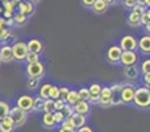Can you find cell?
<instances>
[{
	"label": "cell",
	"mask_w": 150,
	"mask_h": 132,
	"mask_svg": "<svg viewBox=\"0 0 150 132\" xmlns=\"http://www.w3.org/2000/svg\"><path fill=\"white\" fill-rule=\"evenodd\" d=\"M144 5L146 8H150V0H144Z\"/></svg>",
	"instance_id": "cell-50"
},
{
	"label": "cell",
	"mask_w": 150,
	"mask_h": 132,
	"mask_svg": "<svg viewBox=\"0 0 150 132\" xmlns=\"http://www.w3.org/2000/svg\"><path fill=\"white\" fill-rule=\"evenodd\" d=\"M133 104L140 110H149L150 108V90H149V87H146V86H138V87H136Z\"/></svg>",
	"instance_id": "cell-1"
},
{
	"label": "cell",
	"mask_w": 150,
	"mask_h": 132,
	"mask_svg": "<svg viewBox=\"0 0 150 132\" xmlns=\"http://www.w3.org/2000/svg\"><path fill=\"white\" fill-rule=\"evenodd\" d=\"M121 3L127 9H130V11L134 8V5H137V0H121Z\"/></svg>",
	"instance_id": "cell-37"
},
{
	"label": "cell",
	"mask_w": 150,
	"mask_h": 132,
	"mask_svg": "<svg viewBox=\"0 0 150 132\" xmlns=\"http://www.w3.org/2000/svg\"><path fill=\"white\" fill-rule=\"evenodd\" d=\"M142 83H144V86L149 87V86H150V74L142 75Z\"/></svg>",
	"instance_id": "cell-44"
},
{
	"label": "cell",
	"mask_w": 150,
	"mask_h": 132,
	"mask_svg": "<svg viewBox=\"0 0 150 132\" xmlns=\"http://www.w3.org/2000/svg\"><path fill=\"white\" fill-rule=\"evenodd\" d=\"M41 124L44 126L47 130H53V128L57 127V123L54 119V112H44L41 119Z\"/></svg>",
	"instance_id": "cell-16"
},
{
	"label": "cell",
	"mask_w": 150,
	"mask_h": 132,
	"mask_svg": "<svg viewBox=\"0 0 150 132\" xmlns=\"http://www.w3.org/2000/svg\"><path fill=\"white\" fill-rule=\"evenodd\" d=\"M3 1H5V0H0V3H3Z\"/></svg>",
	"instance_id": "cell-55"
},
{
	"label": "cell",
	"mask_w": 150,
	"mask_h": 132,
	"mask_svg": "<svg viewBox=\"0 0 150 132\" xmlns=\"http://www.w3.org/2000/svg\"><path fill=\"white\" fill-rule=\"evenodd\" d=\"M78 94H79L80 101H87L88 102V99H90V90H88V87L78 88Z\"/></svg>",
	"instance_id": "cell-30"
},
{
	"label": "cell",
	"mask_w": 150,
	"mask_h": 132,
	"mask_svg": "<svg viewBox=\"0 0 150 132\" xmlns=\"http://www.w3.org/2000/svg\"><path fill=\"white\" fill-rule=\"evenodd\" d=\"M0 65H1V60H0Z\"/></svg>",
	"instance_id": "cell-57"
},
{
	"label": "cell",
	"mask_w": 150,
	"mask_h": 132,
	"mask_svg": "<svg viewBox=\"0 0 150 132\" xmlns=\"http://www.w3.org/2000/svg\"><path fill=\"white\" fill-rule=\"evenodd\" d=\"M58 132H75V128H71V127H62V126H59V128H58Z\"/></svg>",
	"instance_id": "cell-45"
},
{
	"label": "cell",
	"mask_w": 150,
	"mask_h": 132,
	"mask_svg": "<svg viewBox=\"0 0 150 132\" xmlns=\"http://www.w3.org/2000/svg\"><path fill=\"white\" fill-rule=\"evenodd\" d=\"M138 50L145 56H150V34H142L138 39Z\"/></svg>",
	"instance_id": "cell-13"
},
{
	"label": "cell",
	"mask_w": 150,
	"mask_h": 132,
	"mask_svg": "<svg viewBox=\"0 0 150 132\" xmlns=\"http://www.w3.org/2000/svg\"><path fill=\"white\" fill-rule=\"evenodd\" d=\"M16 124L11 115H7L0 120V132H15Z\"/></svg>",
	"instance_id": "cell-14"
},
{
	"label": "cell",
	"mask_w": 150,
	"mask_h": 132,
	"mask_svg": "<svg viewBox=\"0 0 150 132\" xmlns=\"http://www.w3.org/2000/svg\"><path fill=\"white\" fill-rule=\"evenodd\" d=\"M121 53L122 49L120 48V45H111V46L107 49V61L112 65H116L120 64V58H121Z\"/></svg>",
	"instance_id": "cell-10"
},
{
	"label": "cell",
	"mask_w": 150,
	"mask_h": 132,
	"mask_svg": "<svg viewBox=\"0 0 150 132\" xmlns=\"http://www.w3.org/2000/svg\"><path fill=\"white\" fill-rule=\"evenodd\" d=\"M25 74L28 78H38V79H41L45 75V65L41 61H37V62L33 64H26Z\"/></svg>",
	"instance_id": "cell-2"
},
{
	"label": "cell",
	"mask_w": 150,
	"mask_h": 132,
	"mask_svg": "<svg viewBox=\"0 0 150 132\" xmlns=\"http://www.w3.org/2000/svg\"><path fill=\"white\" fill-rule=\"evenodd\" d=\"M40 86V79L38 78H29L28 83H26V87L28 90H37Z\"/></svg>",
	"instance_id": "cell-31"
},
{
	"label": "cell",
	"mask_w": 150,
	"mask_h": 132,
	"mask_svg": "<svg viewBox=\"0 0 150 132\" xmlns=\"http://www.w3.org/2000/svg\"><path fill=\"white\" fill-rule=\"evenodd\" d=\"M140 69L137 66H128V67H124V75L127 79H130V81H134L140 77Z\"/></svg>",
	"instance_id": "cell-20"
},
{
	"label": "cell",
	"mask_w": 150,
	"mask_h": 132,
	"mask_svg": "<svg viewBox=\"0 0 150 132\" xmlns=\"http://www.w3.org/2000/svg\"><path fill=\"white\" fill-rule=\"evenodd\" d=\"M79 101H80V98H79V94H78V90H73V88H71L69 95L66 96V103L71 104V106H75V103H78Z\"/></svg>",
	"instance_id": "cell-23"
},
{
	"label": "cell",
	"mask_w": 150,
	"mask_h": 132,
	"mask_svg": "<svg viewBox=\"0 0 150 132\" xmlns=\"http://www.w3.org/2000/svg\"><path fill=\"white\" fill-rule=\"evenodd\" d=\"M52 85L50 83H44L42 86H40V90H38V95L44 99H49V91Z\"/></svg>",
	"instance_id": "cell-26"
},
{
	"label": "cell",
	"mask_w": 150,
	"mask_h": 132,
	"mask_svg": "<svg viewBox=\"0 0 150 132\" xmlns=\"http://www.w3.org/2000/svg\"><path fill=\"white\" fill-rule=\"evenodd\" d=\"M104 1H107L109 5H112V4H115V3H116V0H104Z\"/></svg>",
	"instance_id": "cell-51"
},
{
	"label": "cell",
	"mask_w": 150,
	"mask_h": 132,
	"mask_svg": "<svg viewBox=\"0 0 150 132\" xmlns=\"http://www.w3.org/2000/svg\"><path fill=\"white\" fill-rule=\"evenodd\" d=\"M71 119H73V123H74V128H75V130L87 124V116H86V115L76 114V112H74V114L71 115Z\"/></svg>",
	"instance_id": "cell-21"
},
{
	"label": "cell",
	"mask_w": 150,
	"mask_h": 132,
	"mask_svg": "<svg viewBox=\"0 0 150 132\" xmlns=\"http://www.w3.org/2000/svg\"><path fill=\"white\" fill-rule=\"evenodd\" d=\"M134 93H136V86L133 83H128V82L122 83L121 91H120V99H121V102L125 104L133 103Z\"/></svg>",
	"instance_id": "cell-4"
},
{
	"label": "cell",
	"mask_w": 150,
	"mask_h": 132,
	"mask_svg": "<svg viewBox=\"0 0 150 132\" xmlns=\"http://www.w3.org/2000/svg\"><path fill=\"white\" fill-rule=\"evenodd\" d=\"M25 61H26V64L37 62V61H40V54L33 53V52H28V54H26V57H25Z\"/></svg>",
	"instance_id": "cell-33"
},
{
	"label": "cell",
	"mask_w": 150,
	"mask_h": 132,
	"mask_svg": "<svg viewBox=\"0 0 150 132\" xmlns=\"http://www.w3.org/2000/svg\"><path fill=\"white\" fill-rule=\"evenodd\" d=\"M4 28H7V20L4 17H0V31Z\"/></svg>",
	"instance_id": "cell-47"
},
{
	"label": "cell",
	"mask_w": 150,
	"mask_h": 132,
	"mask_svg": "<svg viewBox=\"0 0 150 132\" xmlns=\"http://www.w3.org/2000/svg\"><path fill=\"white\" fill-rule=\"evenodd\" d=\"M119 45L122 50H137L138 40L136 39L134 36H132V34H124V36L120 39Z\"/></svg>",
	"instance_id": "cell-9"
},
{
	"label": "cell",
	"mask_w": 150,
	"mask_h": 132,
	"mask_svg": "<svg viewBox=\"0 0 150 132\" xmlns=\"http://www.w3.org/2000/svg\"><path fill=\"white\" fill-rule=\"evenodd\" d=\"M54 119L57 124H62L65 122V115L62 111H54Z\"/></svg>",
	"instance_id": "cell-36"
},
{
	"label": "cell",
	"mask_w": 150,
	"mask_h": 132,
	"mask_svg": "<svg viewBox=\"0 0 150 132\" xmlns=\"http://www.w3.org/2000/svg\"><path fill=\"white\" fill-rule=\"evenodd\" d=\"M127 23H128V25H130V26H138V25H141V15H138V13L130 11L129 15H128Z\"/></svg>",
	"instance_id": "cell-22"
},
{
	"label": "cell",
	"mask_w": 150,
	"mask_h": 132,
	"mask_svg": "<svg viewBox=\"0 0 150 132\" xmlns=\"http://www.w3.org/2000/svg\"><path fill=\"white\" fill-rule=\"evenodd\" d=\"M132 11H133V12H136V13H138V15H142V13L146 11V7H145V5L137 4V5H134V8H133Z\"/></svg>",
	"instance_id": "cell-41"
},
{
	"label": "cell",
	"mask_w": 150,
	"mask_h": 132,
	"mask_svg": "<svg viewBox=\"0 0 150 132\" xmlns=\"http://www.w3.org/2000/svg\"><path fill=\"white\" fill-rule=\"evenodd\" d=\"M9 115L13 118V120H15L16 127H21V126H24L26 123V120H28V112L23 111V110L18 108L17 106L11 107Z\"/></svg>",
	"instance_id": "cell-8"
},
{
	"label": "cell",
	"mask_w": 150,
	"mask_h": 132,
	"mask_svg": "<svg viewBox=\"0 0 150 132\" xmlns=\"http://www.w3.org/2000/svg\"><path fill=\"white\" fill-rule=\"evenodd\" d=\"M75 132H93V130L90 127V126H83V127H80V128H76L75 130Z\"/></svg>",
	"instance_id": "cell-43"
},
{
	"label": "cell",
	"mask_w": 150,
	"mask_h": 132,
	"mask_svg": "<svg viewBox=\"0 0 150 132\" xmlns=\"http://www.w3.org/2000/svg\"><path fill=\"white\" fill-rule=\"evenodd\" d=\"M0 60L4 64H8L15 60V58H13V53H12V45L4 44L0 48Z\"/></svg>",
	"instance_id": "cell-15"
},
{
	"label": "cell",
	"mask_w": 150,
	"mask_h": 132,
	"mask_svg": "<svg viewBox=\"0 0 150 132\" xmlns=\"http://www.w3.org/2000/svg\"><path fill=\"white\" fill-rule=\"evenodd\" d=\"M13 15H15V13L11 12V11H4V12H3V17H4L5 20H8V19H12Z\"/></svg>",
	"instance_id": "cell-46"
},
{
	"label": "cell",
	"mask_w": 150,
	"mask_h": 132,
	"mask_svg": "<svg viewBox=\"0 0 150 132\" xmlns=\"http://www.w3.org/2000/svg\"><path fill=\"white\" fill-rule=\"evenodd\" d=\"M109 87H111V90L113 94H120L121 87H122V83H113V85H111Z\"/></svg>",
	"instance_id": "cell-40"
},
{
	"label": "cell",
	"mask_w": 150,
	"mask_h": 132,
	"mask_svg": "<svg viewBox=\"0 0 150 132\" xmlns=\"http://www.w3.org/2000/svg\"><path fill=\"white\" fill-rule=\"evenodd\" d=\"M144 28H145V32H146V34H150V21L146 25H144Z\"/></svg>",
	"instance_id": "cell-48"
},
{
	"label": "cell",
	"mask_w": 150,
	"mask_h": 132,
	"mask_svg": "<svg viewBox=\"0 0 150 132\" xmlns=\"http://www.w3.org/2000/svg\"><path fill=\"white\" fill-rule=\"evenodd\" d=\"M45 101L46 99H44V98H41V96H36L34 98V103H33V110L32 111H34V112H41V111H44V104H45Z\"/></svg>",
	"instance_id": "cell-24"
},
{
	"label": "cell",
	"mask_w": 150,
	"mask_h": 132,
	"mask_svg": "<svg viewBox=\"0 0 150 132\" xmlns=\"http://www.w3.org/2000/svg\"><path fill=\"white\" fill-rule=\"evenodd\" d=\"M149 90H150V86H149Z\"/></svg>",
	"instance_id": "cell-58"
},
{
	"label": "cell",
	"mask_w": 150,
	"mask_h": 132,
	"mask_svg": "<svg viewBox=\"0 0 150 132\" xmlns=\"http://www.w3.org/2000/svg\"><path fill=\"white\" fill-rule=\"evenodd\" d=\"M120 64L124 67L128 66H136L138 64V54L136 50H122Z\"/></svg>",
	"instance_id": "cell-6"
},
{
	"label": "cell",
	"mask_w": 150,
	"mask_h": 132,
	"mask_svg": "<svg viewBox=\"0 0 150 132\" xmlns=\"http://www.w3.org/2000/svg\"><path fill=\"white\" fill-rule=\"evenodd\" d=\"M49 98H50V99H53V101H57V99H59V98H61L59 86L52 85V87H50V91H49Z\"/></svg>",
	"instance_id": "cell-29"
},
{
	"label": "cell",
	"mask_w": 150,
	"mask_h": 132,
	"mask_svg": "<svg viewBox=\"0 0 150 132\" xmlns=\"http://www.w3.org/2000/svg\"><path fill=\"white\" fill-rule=\"evenodd\" d=\"M101 87H103V86H101L100 83H92V85L88 87V90H90V99H88V103L90 104H98Z\"/></svg>",
	"instance_id": "cell-12"
},
{
	"label": "cell",
	"mask_w": 150,
	"mask_h": 132,
	"mask_svg": "<svg viewBox=\"0 0 150 132\" xmlns=\"http://www.w3.org/2000/svg\"><path fill=\"white\" fill-rule=\"evenodd\" d=\"M0 13H1V7H0Z\"/></svg>",
	"instance_id": "cell-56"
},
{
	"label": "cell",
	"mask_w": 150,
	"mask_h": 132,
	"mask_svg": "<svg viewBox=\"0 0 150 132\" xmlns=\"http://www.w3.org/2000/svg\"><path fill=\"white\" fill-rule=\"evenodd\" d=\"M71 88L67 87V86H61L59 87V93H61V99H63V101H66V96L69 95V93H70Z\"/></svg>",
	"instance_id": "cell-39"
},
{
	"label": "cell",
	"mask_w": 150,
	"mask_h": 132,
	"mask_svg": "<svg viewBox=\"0 0 150 132\" xmlns=\"http://www.w3.org/2000/svg\"><path fill=\"white\" fill-rule=\"evenodd\" d=\"M28 44L25 41H16L15 44H12V53L13 58L16 61H25V57L28 54Z\"/></svg>",
	"instance_id": "cell-5"
},
{
	"label": "cell",
	"mask_w": 150,
	"mask_h": 132,
	"mask_svg": "<svg viewBox=\"0 0 150 132\" xmlns=\"http://www.w3.org/2000/svg\"><path fill=\"white\" fill-rule=\"evenodd\" d=\"M28 49L29 52H33V53H37V54H41V53H44V44H42V41L40 39H30L28 42Z\"/></svg>",
	"instance_id": "cell-17"
},
{
	"label": "cell",
	"mask_w": 150,
	"mask_h": 132,
	"mask_svg": "<svg viewBox=\"0 0 150 132\" xmlns=\"http://www.w3.org/2000/svg\"><path fill=\"white\" fill-rule=\"evenodd\" d=\"M80 1H82V5L84 8H90V9H92V7H93V4H95L96 0H80Z\"/></svg>",
	"instance_id": "cell-42"
},
{
	"label": "cell",
	"mask_w": 150,
	"mask_h": 132,
	"mask_svg": "<svg viewBox=\"0 0 150 132\" xmlns=\"http://www.w3.org/2000/svg\"><path fill=\"white\" fill-rule=\"evenodd\" d=\"M140 73L142 75H145V74H150V58H145L144 61H141V64H140Z\"/></svg>",
	"instance_id": "cell-27"
},
{
	"label": "cell",
	"mask_w": 150,
	"mask_h": 132,
	"mask_svg": "<svg viewBox=\"0 0 150 132\" xmlns=\"http://www.w3.org/2000/svg\"><path fill=\"white\" fill-rule=\"evenodd\" d=\"M54 106H55V111H62L66 106V101H63L61 98L57 99V101H54Z\"/></svg>",
	"instance_id": "cell-38"
},
{
	"label": "cell",
	"mask_w": 150,
	"mask_h": 132,
	"mask_svg": "<svg viewBox=\"0 0 150 132\" xmlns=\"http://www.w3.org/2000/svg\"><path fill=\"white\" fill-rule=\"evenodd\" d=\"M9 111H11L9 103L5 101H0V120L3 118H5L7 115H9Z\"/></svg>",
	"instance_id": "cell-25"
},
{
	"label": "cell",
	"mask_w": 150,
	"mask_h": 132,
	"mask_svg": "<svg viewBox=\"0 0 150 132\" xmlns=\"http://www.w3.org/2000/svg\"><path fill=\"white\" fill-rule=\"evenodd\" d=\"M33 103H34V98L29 94H23L16 99V106L18 108H21L25 112H30L33 110Z\"/></svg>",
	"instance_id": "cell-7"
},
{
	"label": "cell",
	"mask_w": 150,
	"mask_h": 132,
	"mask_svg": "<svg viewBox=\"0 0 150 132\" xmlns=\"http://www.w3.org/2000/svg\"><path fill=\"white\" fill-rule=\"evenodd\" d=\"M98 104L101 108H108V107L113 106V93H112L109 86H103L101 87Z\"/></svg>",
	"instance_id": "cell-3"
},
{
	"label": "cell",
	"mask_w": 150,
	"mask_h": 132,
	"mask_svg": "<svg viewBox=\"0 0 150 132\" xmlns=\"http://www.w3.org/2000/svg\"><path fill=\"white\" fill-rule=\"evenodd\" d=\"M146 13H148V16H149V19H150V8H146Z\"/></svg>",
	"instance_id": "cell-54"
},
{
	"label": "cell",
	"mask_w": 150,
	"mask_h": 132,
	"mask_svg": "<svg viewBox=\"0 0 150 132\" xmlns=\"http://www.w3.org/2000/svg\"><path fill=\"white\" fill-rule=\"evenodd\" d=\"M55 111V106H54V101L53 99H46L44 104V112H54Z\"/></svg>",
	"instance_id": "cell-32"
},
{
	"label": "cell",
	"mask_w": 150,
	"mask_h": 132,
	"mask_svg": "<svg viewBox=\"0 0 150 132\" xmlns=\"http://www.w3.org/2000/svg\"><path fill=\"white\" fill-rule=\"evenodd\" d=\"M108 8H109V4L107 1H104V0H96L92 7V12L96 13V15H103V13H105L108 11Z\"/></svg>",
	"instance_id": "cell-19"
},
{
	"label": "cell",
	"mask_w": 150,
	"mask_h": 132,
	"mask_svg": "<svg viewBox=\"0 0 150 132\" xmlns=\"http://www.w3.org/2000/svg\"><path fill=\"white\" fill-rule=\"evenodd\" d=\"M13 21H15L16 25H23V24H25L26 21H28V16L23 15V13H20V12H16L15 15H13Z\"/></svg>",
	"instance_id": "cell-28"
},
{
	"label": "cell",
	"mask_w": 150,
	"mask_h": 132,
	"mask_svg": "<svg viewBox=\"0 0 150 132\" xmlns=\"http://www.w3.org/2000/svg\"><path fill=\"white\" fill-rule=\"evenodd\" d=\"M12 25H15V21H13V17H12V19H8V20H7V26H12Z\"/></svg>",
	"instance_id": "cell-49"
},
{
	"label": "cell",
	"mask_w": 150,
	"mask_h": 132,
	"mask_svg": "<svg viewBox=\"0 0 150 132\" xmlns=\"http://www.w3.org/2000/svg\"><path fill=\"white\" fill-rule=\"evenodd\" d=\"M62 112H63V115H65V119L66 118H70L71 115L74 114V106H71V104H69V103H66V106H65V108L62 110Z\"/></svg>",
	"instance_id": "cell-35"
},
{
	"label": "cell",
	"mask_w": 150,
	"mask_h": 132,
	"mask_svg": "<svg viewBox=\"0 0 150 132\" xmlns=\"http://www.w3.org/2000/svg\"><path fill=\"white\" fill-rule=\"evenodd\" d=\"M74 111L76 112V114H82V115H86V116H87V115L91 112V104L88 103L87 101H79L78 103H75Z\"/></svg>",
	"instance_id": "cell-18"
},
{
	"label": "cell",
	"mask_w": 150,
	"mask_h": 132,
	"mask_svg": "<svg viewBox=\"0 0 150 132\" xmlns=\"http://www.w3.org/2000/svg\"><path fill=\"white\" fill-rule=\"evenodd\" d=\"M28 1L33 3V4H37V3H38V1H40V0H28Z\"/></svg>",
	"instance_id": "cell-52"
},
{
	"label": "cell",
	"mask_w": 150,
	"mask_h": 132,
	"mask_svg": "<svg viewBox=\"0 0 150 132\" xmlns=\"http://www.w3.org/2000/svg\"><path fill=\"white\" fill-rule=\"evenodd\" d=\"M17 12L23 13V15H25L29 17L30 15H33V13L36 12V4L28 1V0H24V1H21L17 4Z\"/></svg>",
	"instance_id": "cell-11"
},
{
	"label": "cell",
	"mask_w": 150,
	"mask_h": 132,
	"mask_svg": "<svg viewBox=\"0 0 150 132\" xmlns=\"http://www.w3.org/2000/svg\"><path fill=\"white\" fill-rule=\"evenodd\" d=\"M13 3H16V4H18V3H21V1H24V0H12Z\"/></svg>",
	"instance_id": "cell-53"
},
{
	"label": "cell",
	"mask_w": 150,
	"mask_h": 132,
	"mask_svg": "<svg viewBox=\"0 0 150 132\" xmlns=\"http://www.w3.org/2000/svg\"><path fill=\"white\" fill-rule=\"evenodd\" d=\"M1 4H3L4 11H11V12H15V8L17 7V4H16V3H13L12 0H5V1H3Z\"/></svg>",
	"instance_id": "cell-34"
}]
</instances>
